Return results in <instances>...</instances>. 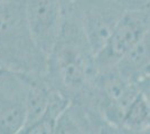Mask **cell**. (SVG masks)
<instances>
[{
  "mask_svg": "<svg viewBox=\"0 0 150 134\" xmlns=\"http://www.w3.org/2000/svg\"><path fill=\"white\" fill-rule=\"evenodd\" d=\"M0 68H1V66H0Z\"/></svg>",
  "mask_w": 150,
  "mask_h": 134,
  "instance_id": "17",
  "label": "cell"
},
{
  "mask_svg": "<svg viewBox=\"0 0 150 134\" xmlns=\"http://www.w3.org/2000/svg\"><path fill=\"white\" fill-rule=\"evenodd\" d=\"M140 94L138 83L125 76L118 67L99 72L93 87L81 103L114 128H120L127 111Z\"/></svg>",
  "mask_w": 150,
  "mask_h": 134,
  "instance_id": "3",
  "label": "cell"
},
{
  "mask_svg": "<svg viewBox=\"0 0 150 134\" xmlns=\"http://www.w3.org/2000/svg\"><path fill=\"white\" fill-rule=\"evenodd\" d=\"M100 134H122L118 128H114L112 125L108 124L105 122H103L102 126L100 130Z\"/></svg>",
  "mask_w": 150,
  "mask_h": 134,
  "instance_id": "12",
  "label": "cell"
},
{
  "mask_svg": "<svg viewBox=\"0 0 150 134\" xmlns=\"http://www.w3.org/2000/svg\"><path fill=\"white\" fill-rule=\"evenodd\" d=\"M146 9H147V10H148V11L150 13V1H149V4L147 5V7H146Z\"/></svg>",
  "mask_w": 150,
  "mask_h": 134,
  "instance_id": "15",
  "label": "cell"
},
{
  "mask_svg": "<svg viewBox=\"0 0 150 134\" xmlns=\"http://www.w3.org/2000/svg\"><path fill=\"white\" fill-rule=\"evenodd\" d=\"M119 130L122 134H150V126L144 130H139V131H128V130H121V128Z\"/></svg>",
  "mask_w": 150,
  "mask_h": 134,
  "instance_id": "13",
  "label": "cell"
},
{
  "mask_svg": "<svg viewBox=\"0 0 150 134\" xmlns=\"http://www.w3.org/2000/svg\"><path fill=\"white\" fill-rule=\"evenodd\" d=\"M69 7L95 55L105 45L127 11L115 0H75L69 1Z\"/></svg>",
  "mask_w": 150,
  "mask_h": 134,
  "instance_id": "4",
  "label": "cell"
},
{
  "mask_svg": "<svg viewBox=\"0 0 150 134\" xmlns=\"http://www.w3.org/2000/svg\"><path fill=\"white\" fill-rule=\"evenodd\" d=\"M125 7V10H140L144 9L150 0H115Z\"/></svg>",
  "mask_w": 150,
  "mask_h": 134,
  "instance_id": "10",
  "label": "cell"
},
{
  "mask_svg": "<svg viewBox=\"0 0 150 134\" xmlns=\"http://www.w3.org/2000/svg\"><path fill=\"white\" fill-rule=\"evenodd\" d=\"M26 4H0V66L27 75L46 74L48 56L37 46Z\"/></svg>",
  "mask_w": 150,
  "mask_h": 134,
  "instance_id": "2",
  "label": "cell"
},
{
  "mask_svg": "<svg viewBox=\"0 0 150 134\" xmlns=\"http://www.w3.org/2000/svg\"><path fill=\"white\" fill-rule=\"evenodd\" d=\"M69 1H75V0H69Z\"/></svg>",
  "mask_w": 150,
  "mask_h": 134,
  "instance_id": "16",
  "label": "cell"
},
{
  "mask_svg": "<svg viewBox=\"0 0 150 134\" xmlns=\"http://www.w3.org/2000/svg\"><path fill=\"white\" fill-rule=\"evenodd\" d=\"M98 74L95 53L67 5L61 36L48 55L46 77L54 88L74 102L91 91Z\"/></svg>",
  "mask_w": 150,
  "mask_h": 134,
  "instance_id": "1",
  "label": "cell"
},
{
  "mask_svg": "<svg viewBox=\"0 0 150 134\" xmlns=\"http://www.w3.org/2000/svg\"><path fill=\"white\" fill-rule=\"evenodd\" d=\"M27 0H0V4H26Z\"/></svg>",
  "mask_w": 150,
  "mask_h": 134,
  "instance_id": "14",
  "label": "cell"
},
{
  "mask_svg": "<svg viewBox=\"0 0 150 134\" xmlns=\"http://www.w3.org/2000/svg\"><path fill=\"white\" fill-rule=\"evenodd\" d=\"M28 88L25 74L0 68V134H18L24 128Z\"/></svg>",
  "mask_w": 150,
  "mask_h": 134,
  "instance_id": "6",
  "label": "cell"
},
{
  "mask_svg": "<svg viewBox=\"0 0 150 134\" xmlns=\"http://www.w3.org/2000/svg\"><path fill=\"white\" fill-rule=\"evenodd\" d=\"M150 28V13L144 8L127 10L105 45L95 55L99 72L118 67Z\"/></svg>",
  "mask_w": 150,
  "mask_h": 134,
  "instance_id": "5",
  "label": "cell"
},
{
  "mask_svg": "<svg viewBox=\"0 0 150 134\" xmlns=\"http://www.w3.org/2000/svg\"><path fill=\"white\" fill-rule=\"evenodd\" d=\"M138 85H139L140 92L146 97V100H147V102H148L150 107V75H147L146 77L141 78L138 82Z\"/></svg>",
  "mask_w": 150,
  "mask_h": 134,
  "instance_id": "11",
  "label": "cell"
},
{
  "mask_svg": "<svg viewBox=\"0 0 150 134\" xmlns=\"http://www.w3.org/2000/svg\"><path fill=\"white\" fill-rule=\"evenodd\" d=\"M150 126V107L146 97L140 94L132 102L129 109L127 111L125 119L118 128L128 131H139Z\"/></svg>",
  "mask_w": 150,
  "mask_h": 134,
  "instance_id": "9",
  "label": "cell"
},
{
  "mask_svg": "<svg viewBox=\"0 0 150 134\" xmlns=\"http://www.w3.org/2000/svg\"><path fill=\"white\" fill-rule=\"evenodd\" d=\"M118 69L136 83L150 75V28L140 43L118 65Z\"/></svg>",
  "mask_w": 150,
  "mask_h": 134,
  "instance_id": "8",
  "label": "cell"
},
{
  "mask_svg": "<svg viewBox=\"0 0 150 134\" xmlns=\"http://www.w3.org/2000/svg\"><path fill=\"white\" fill-rule=\"evenodd\" d=\"M69 0H27L26 16L37 46L48 56L61 36Z\"/></svg>",
  "mask_w": 150,
  "mask_h": 134,
  "instance_id": "7",
  "label": "cell"
}]
</instances>
